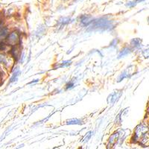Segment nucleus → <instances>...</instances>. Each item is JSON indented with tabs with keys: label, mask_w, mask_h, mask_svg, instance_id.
<instances>
[{
	"label": "nucleus",
	"mask_w": 149,
	"mask_h": 149,
	"mask_svg": "<svg viewBox=\"0 0 149 149\" xmlns=\"http://www.w3.org/2000/svg\"><path fill=\"white\" fill-rule=\"evenodd\" d=\"M7 35V29L5 28H0V39H2Z\"/></svg>",
	"instance_id": "obj_2"
},
{
	"label": "nucleus",
	"mask_w": 149,
	"mask_h": 149,
	"mask_svg": "<svg viewBox=\"0 0 149 149\" xmlns=\"http://www.w3.org/2000/svg\"><path fill=\"white\" fill-rule=\"evenodd\" d=\"M72 87H73V83H69L67 84V88H71Z\"/></svg>",
	"instance_id": "obj_5"
},
{
	"label": "nucleus",
	"mask_w": 149,
	"mask_h": 149,
	"mask_svg": "<svg viewBox=\"0 0 149 149\" xmlns=\"http://www.w3.org/2000/svg\"><path fill=\"white\" fill-rule=\"evenodd\" d=\"M17 40H18V35L16 33H15V32L11 33V34L8 37V42L9 44L11 45V46L15 45V43L17 42Z\"/></svg>",
	"instance_id": "obj_1"
},
{
	"label": "nucleus",
	"mask_w": 149,
	"mask_h": 149,
	"mask_svg": "<svg viewBox=\"0 0 149 149\" xmlns=\"http://www.w3.org/2000/svg\"><path fill=\"white\" fill-rule=\"evenodd\" d=\"M129 51H130L129 49H128V48L124 49H123L122 51L121 52V53L119 54V57H123V56H124V55H126L127 54L129 53Z\"/></svg>",
	"instance_id": "obj_3"
},
{
	"label": "nucleus",
	"mask_w": 149,
	"mask_h": 149,
	"mask_svg": "<svg viewBox=\"0 0 149 149\" xmlns=\"http://www.w3.org/2000/svg\"><path fill=\"white\" fill-rule=\"evenodd\" d=\"M0 62L4 63V64H6V57L2 54H0Z\"/></svg>",
	"instance_id": "obj_4"
}]
</instances>
